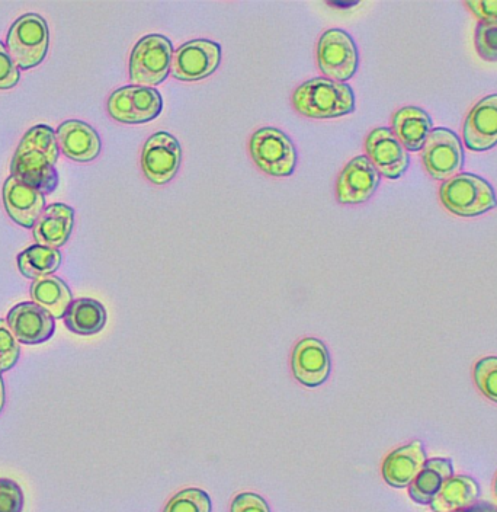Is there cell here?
<instances>
[{"label":"cell","mask_w":497,"mask_h":512,"mask_svg":"<svg viewBox=\"0 0 497 512\" xmlns=\"http://www.w3.org/2000/svg\"><path fill=\"white\" fill-rule=\"evenodd\" d=\"M60 147L56 131L48 126H35L25 133L11 163V174L37 188L44 195L51 194L59 185Z\"/></svg>","instance_id":"1"},{"label":"cell","mask_w":497,"mask_h":512,"mask_svg":"<svg viewBox=\"0 0 497 512\" xmlns=\"http://www.w3.org/2000/svg\"><path fill=\"white\" fill-rule=\"evenodd\" d=\"M293 107L307 118L343 117L355 111L354 89L348 83L327 78L310 79L294 91Z\"/></svg>","instance_id":"2"},{"label":"cell","mask_w":497,"mask_h":512,"mask_svg":"<svg viewBox=\"0 0 497 512\" xmlns=\"http://www.w3.org/2000/svg\"><path fill=\"white\" fill-rule=\"evenodd\" d=\"M441 203L458 217H477L497 206L496 192L482 176L458 174L439 188Z\"/></svg>","instance_id":"3"},{"label":"cell","mask_w":497,"mask_h":512,"mask_svg":"<svg viewBox=\"0 0 497 512\" xmlns=\"http://www.w3.org/2000/svg\"><path fill=\"white\" fill-rule=\"evenodd\" d=\"M173 44L165 35L150 34L141 38L130 56L131 82L155 88L165 82L171 72Z\"/></svg>","instance_id":"4"},{"label":"cell","mask_w":497,"mask_h":512,"mask_svg":"<svg viewBox=\"0 0 497 512\" xmlns=\"http://www.w3.org/2000/svg\"><path fill=\"white\" fill-rule=\"evenodd\" d=\"M50 32L41 15L27 14L16 19L6 38V51L19 70L38 66L46 59Z\"/></svg>","instance_id":"5"},{"label":"cell","mask_w":497,"mask_h":512,"mask_svg":"<svg viewBox=\"0 0 497 512\" xmlns=\"http://www.w3.org/2000/svg\"><path fill=\"white\" fill-rule=\"evenodd\" d=\"M249 152L255 165L265 174L282 178L296 171V146L278 128L264 127L256 130L250 137Z\"/></svg>","instance_id":"6"},{"label":"cell","mask_w":497,"mask_h":512,"mask_svg":"<svg viewBox=\"0 0 497 512\" xmlns=\"http://www.w3.org/2000/svg\"><path fill=\"white\" fill-rule=\"evenodd\" d=\"M317 63L325 78L345 83L358 70L357 44L346 31L327 30L317 43Z\"/></svg>","instance_id":"7"},{"label":"cell","mask_w":497,"mask_h":512,"mask_svg":"<svg viewBox=\"0 0 497 512\" xmlns=\"http://www.w3.org/2000/svg\"><path fill=\"white\" fill-rule=\"evenodd\" d=\"M107 108L108 114L118 123L144 124L159 117L163 99L155 88L130 85L109 96Z\"/></svg>","instance_id":"8"},{"label":"cell","mask_w":497,"mask_h":512,"mask_svg":"<svg viewBox=\"0 0 497 512\" xmlns=\"http://www.w3.org/2000/svg\"><path fill=\"white\" fill-rule=\"evenodd\" d=\"M426 172L438 181L460 174L464 163L463 143L450 128H434L422 147Z\"/></svg>","instance_id":"9"},{"label":"cell","mask_w":497,"mask_h":512,"mask_svg":"<svg viewBox=\"0 0 497 512\" xmlns=\"http://www.w3.org/2000/svg\"><path fill=\"white\" fill-rule=\"evenodd\" d=\"M182 147L172 134L159 131L149 137L141 152V169L155 185H165L178 174Z\"/></svg>","instance_id":"10"},{"label":"cell","mask_w":497,"mask_h":512,"mask_svg":"<svg viewBox=\"0 0 497 512\" xmlns=\"http://www.w3.org/2000/svg\"><path fill=\"white\" fill-rule=\"evenodd\" d=\"M221 63V46L210 40H194L173 51L172 75L184 82H195L213 75Z\"/></svg>","instance_id":"11"},{"label":"cell","mask_w":497,"mask_h":512,"mask_svg":"<svg viewBox=\"0 0 497 512\" xmlns=\"http://www.w3.org/2000/svg\"><path fill=\"white\" fill-rule=\"evenodd\" d=\"M365 153L384 178L399 179L409 168V153L391 128H374L365 139Z\"/></svg>","instance_id":"12"},{"label":"cell","mask_w":497,"mask_h":512,"mask_svg":"<svg viewBox=\"0 0 497 512\" xmlns=\"http://www.w3.org/2000/svg\"><path fill=\"white\" fill-rule=\"evenodd\" d=\"M381 175L367 156H357L346 163L336 181V200L341 204H362L373 197Z\"/></svg>","instance_id":"13"},{"label":"cell","mask_w":497,"mask_h":512,"mask_svg":"<svg viewBox=\"0 0 497 512\" xmlns=\"http://www.w3.org/2000/svg\"><path fill=\"white\" fill-rule=\"evenodd\" d=\"M330 355L320 339L304 338L298 341L291 354V370L298 383L319 387L329 379Z\"/></svg>","instance_id":"14"},{"label":"cell","mask_w":497,"mask_h":512,"mask_svg":"<svg viewBox=\"0 0 497 512\" xmlns=\"http://www.w3.org/2000/svg\"><path fill=\"white\" fill-rule=\"evenodd\" d=\"M3 204L16 224L31 229L46 210V195L11 175L3 185Z\"/></svg>","instance_id":"15"},{"label":"cell","mask_w":497,"mask_h":512,"mask_svg":"<svg viewBox=\"0 0 497 512\" xmlns=\"http://www.w3.org/2000/svg\"><path fill=\"white\" fill-rule=\"evenodd\" d=\"M6 322L15 338L27 345L43 344L56 331L53 316L34 302L16 304L8 313Z\"/></svg>","instance_id":"16"},{"label":"cell","mask_w":497,"mask_h":512,"mask_svg":"<svg viewBox=\"0 0 497 512\" xmlns=\"http://www.w3.org/2000/svg\"><path fill=\"white\" fill-rule=\"evenodd\" d=\"M464 144L473 152H487L497 144V94L486 96L468 112Z\"/></svg>","instance_id":"17"},{"label":"cell","mask_w":497,"mask_h":512,"mask_svg":"<svg viewBox=\"0 0 497 512\" xmlns=\"http://www.w3.org/2000/svg\"><path fill=\"white\" fill-rule=\"evenodd\" d=\"M57 143L60 152L75 162H92L101 153V137L95 128L79 120L64 121L57 128Z\"/></svg>","instance_id":"18"},{"label":"cell","mask_w":497,"mask_h":512,"mask_svg":"<svg viewBox=\"0 0 497 512\" xmlns=\"http://www.w3.org/2000/svg\"><path fill=\"white\" fill-rule=\"evenodd\" d=\"M426 463V453L420 441H412L396 448L384 459L381 466L383 478L393 488H409Z\"/></svg>","instance_id":"19"},{"label":"cell","mask_w":497,"mask_h":512,"mask_svg":"<svg viewBox=\"0 0 497 512\" xmlns=\"http://www.w3.org/2000/svg\"><path fill=\"white\" fill-rule=\"evenodd\" d=\"M75 226V210L66 204H51L34 224L37 245L59 249L66 245Z\"/></svg>","instance_id":"20"},{"label":"cell","mask_w":497,"mask_h":512,"mask_svg":"<svg viewBox=\"0 0 497 512\" xmlns=\"http://www.w3.org/2000/svg\"><path fill=\"white\" fill-rule=\"evenodd\" d=\"M391 130L407 152H420L434 130L428 112L418 107H403L391 118Z\"/></svg>","instance_id":"21"},{"label":"cell","mask_w":497,"mask_h":512,"mask_svg":"<svg viewBox=\"0 0 497 512\" xmlns=\"http://www.w3.org/2000/svg\"><path fill=\"white\" fill-rule=\"evenodd\" d=\"M454 475V464L450 459L426 460L419 475L409 485V495L420 505H431L442 485Z\"/></svg>","instance_id":"22"},{"label":"cell","mask_w":497,"mask_h":512,"mask_svg":"<svg viewBox=\"0 0 497 512\" xmlns=\"http://www.w3.org/2000/svg\"><path fill=\"white\" fill-rule=\"evenodd\" d=\"M479 496L480 486L476 480L470 476L452 475L431 502V508L435 512L467 510L476 504Z\"/></svg>","instance_id":"23"},{"label":"cell","mask_w":497,"mask_h":512,"mask_svg":"<svg viewBox=\"0 0 497 512\" xmlns=\"http://www.w3.org/2000/svg\"><path fill=\"white\" fill-rule=\"evenodd\" d=\"M32 302L47 310L54 319H62L73 303V294L69 286L59 277L47 275L31 284Z\"/></svg>","instance_id":"24"},{"label":"cell","mask_w":497,"mask_h":512,"mask_svg":"<svg viewBox=\"0 0 497 512\" xmlns=\"http://www.w3.org/2000/svg\"><path fill=\"white\" fill-rule=\"evenodd\" d=\"M69 331L73 334L89 336L99 334L107 325V310L104 304L94 299L73 300L64 315Z\"/></svg>","instance_id":"25"},{"label":"cell","mask_w":497,"mask_h":512,"mask_svg":"<svg viewBox=\"0 0 497 512\" xmlns=\"http://www.w3.org/2000/svg\"><path fill=\"white\" fill-rule=\"evenodd\" d=\"M62 265V254L59 249L47 246L32 245L18 255V268L24 277L30 280L47 277L59 270Z\"/></svg>","instance_id":"26"},{"label":"cell","mask_w":497,"mask_h":512,"mask_svg":"<svg viewBox=\"0 0 497 512\" xmlns=\"http://www.w3.org/2000/svg\"><path fill=\"white\" fill-rule=\"evenodd\" d=\"M210 496L202 489L189 488L172 496L163 512H211Z\"/></svg>","instance_id":"27"},{"label":"cell","mask_w":497,"mask_h":512,"mask_svg":"<svg viewBox=\"0 0 497 512\" xmlns=\"http://www.w3.org/2000/svg\"><path fill=\"white\" fill-rule=\"evenodd\" d=\"M473 376L480 392L497 403V357H486L477 361Z\"/></svg>","instance_id":"28"},{"label":"cell","mask_w":497,"mask_h":512,"mask_svg":"<svg viewBox=\"0 0 497 512\" xmlns=\"http://www.w3.org/2000/svg\"><path fill=\"white\" fill-rule=\"evenodd\" d=\"M21 355L19 341L6 320L0 319V371L11 370Z\"/></svg>","instance_id":"29"},{"label":"cell","mask_w":497,"mask_h":512,"mask_svg":"<svg viewBox=\"0 0 497 512\" xmlns=\"http://www.w3.org/2000/svg\"><path fill=\"white\" fill-rule=\"evenodd\" d=\"M477 53L486 62H497V27L479 24L474 32Z\"/></svg>","instance_id":"30"},{"label":"cell","mask_w":497,"mask_h":512,"mask_svg":"<svg viewBox=\"0 0 497 512\" xmlns=\"http://www.w3.org/2000/svg\"><path fill=\"white\" fill-rule=\"evenodd\" d=\"M24 492L21 486L11 479H0V512H22Z\"/></svg>","instance_id":"31"},{"label":"cell","mask_w":497,"mask_h":512,"mask_svg":"<svg viewBox=\"0 0 497 512\" xmlns=\"http://www.w3.org/2000/svg\"><path fill=\"white\" fill-rule=\"evenodd\" d=\"M19 79H21V70L18 69L6 51V47L2 44L0 46V89L6 91V89L14 88L18 85Z\"/></svg>","instance_id":"32"},{"label":"cell","mask_w":497,"mask_h":512,"mask_svg":"<svg viewBox=\"0 0 497 512\" xmlns=\"http://www.w3.org/2000/svg\"><path fill=\"white\" fill-rule=\"evenodd\" d=\"M230 512H271V510L262 496L252 494V492H243V494L234 496Z\"/></svg>","instance_id":"33"},{"label":"cell","mask_w":497,"mask_h":512,"mask_svg":"<svg viewBox=\"0 0 497 512\" xmlns=\"http://www.w3.org/2000/svg\"><path fill=\"white\" fill-rule=\"evenodd\" d=\"M466 6L480 24L497 27V0H468Z\"/></svg>","instance_id":"34"},{"label":"cell","mask_w":497,"mask_h":512,"mask_svg":"<svg viewBox=\"0 0 497 512\" xmlns=\"http://www.w3.org/2000/svg\"><path fill=\"white\" fill-rule=\"evenodd\" d=\"M468 512H497L496 505L490 504V502H476L467 508Z\"/></svg>","instance_id":"35"},{"label":"cell","mask_w":497,"mask_h":512,"mask_svg":"<svg viewBox=\"0 0 497 512\" xmlns=\"http://www.w3.org/2000/svg\"><path fill=\"white\" fill-rule=\"evenodd\" d=\"M3 406H5V384H3L2 374H0V412H2Z\"/></svg>","instance_id":"36"},{"label":"cell","mask_w":497,"mask_h":512,"mask_svg":"<svg viewBox=\"0 0 497 512\" xmlns=\"http://www.w3.org/2000/svg\"><path fill=\"white\" fill-rule=\"evenodd\" d=\"M493 492H495V496H496V499H497V475H496V478H495V483H493Z\"/></svg>","instance_id":"37"},{"label":"cell","mask_w":497,"mask_h":512,"mask_svg":"<svg viewBox=\"0 0 497 512\" xmlns=\"http://www.w3.org/2000/svg\"><path fill=\"white\" fill-rule=\"evenodd\" d=\"M452 512H468L467 510H461V511H452Z\"/></svg>","instance_id":"38"},{"label":"cell","mask_w":497,"mask_h":512,"mask_svg":"<svg viewBox=\"0 0 497 512\" xmlns=\"http://www.w3.org/2000/svg\"><path fill=\"white\" fill-rule=\"evenodd\" d=\"M0 46H2V43H0Z\"/></svg>","instance_id":"39"}]
</instances>
